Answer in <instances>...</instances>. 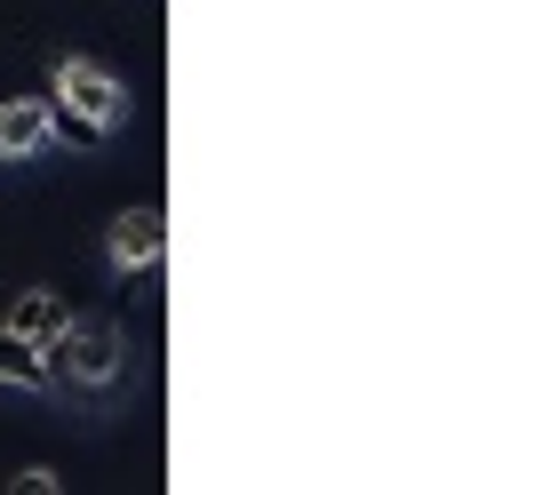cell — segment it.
Returning a JSON list of instances; mask_svg holds the SVG:
<instances>
[{"instance_id": "7", "label": "cell", "mask_w": 559, "mask_h": 495, "mask_svg": "<svg viewBox=\"0 0 559 495\" xmlns=\"http://www.w3.org/2000/svg\"><path fill=\"white\" fill-rule=\"evenodd\" d=\"M48 487H57V472H40V463H33V472H16V495H48Z\"/></svg>"}, {"instance_id": "4", "label": "cell", "mask_w": 559, "mask_h": 495, "mask_svg": "<svg viewBox=\"0 0 559 495\" xmlns=\"http://www.w3.org/2000/svg\"><path fill=\"white\" fill-rule=\"evenodd\" d=\"M48 137V96H9L0 104V161H40Z\"/></svg>"}, {"instance_id": "1", "label": "cell", "mask_w": 559, "mask_h": 495, "mask_svg": "<svg viewBox=\"0 0 559 495\" xmlns=\"http://www.w3.org/2000/svg\"><path fill=\"white\" fill-rule=\"evenodd\" d=\"M120 120H129V89H120L105 64L64 57V64H57V96H48V137H64V144L96 152Z\"/></svg>"}, {"instance_id": "5", "label": "cell", "mask_w": 559, "mask_h": 495, "mask_svg": "<svg viewBox=\"0 0 559 495\" xmlns=\"http://www.w3.org/2000/svg\"><path fill=\"white\" fill-rule=\"evenodd\" d=\"M0 328H9V335H24V344H48V335L64 328V304L48 296V288H16L9 304H0Z\"/></svg>"}, {"instance_id": "2", "label": "cell", "mask_w": 559, "mask_h": 495, "mask_svg": "<svg viewBox=\"0 0 559 495\" xmlns=\"http://www.w3.org/2000/svg\"><path fill=\"white\" fill-rule=\"evenodd\" d=\"M40 360H48V384H88V392H105V384H120L129 344H120L112 320H64L40 344Z\"/></svg>"}, {"instance_id": "3", "label": "cell", "mask_w": 559, "mask_h": 495, "mask_svg": "<svg viewBox=\"0 0 559 495\" xmlns=\"http://www.w3.org/2000/svg\"><path fill=\"white\" fill-rule=\"evenodd\" d=\"M160 248H168V216H160V208H120V216H112V240H105L112 272L160 264Z\"/></svg>"}, {"instance_id": "6", "label": "cell", "mask_w": 559, "mask_h": 495, "mask_svg": "<svg viewBox=\"0 0 559 495\" xmlns=\"http://www.w3.org/2000/svg\"><path fill=\"white\" fill-rule=\"evenodd\" d=\"M0 384H16V392H48V360H40V344H24V335L0 328Z\"/></svg>"}]
</instances>
